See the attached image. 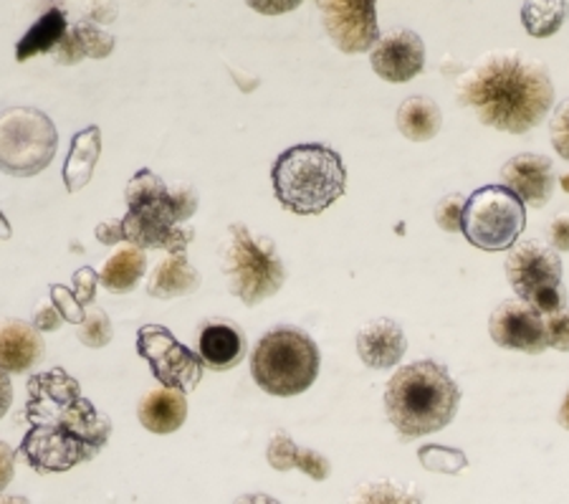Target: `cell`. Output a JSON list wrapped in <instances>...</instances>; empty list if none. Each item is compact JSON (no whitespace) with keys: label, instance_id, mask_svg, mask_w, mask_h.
I'll use <instances>...</instances> for the list:
<instances>
[{"label":"cell","instance_id":"1","mask_svg":"<svg viewBox=\"0 0 569 504\" xmlns=\"http://www.w3.org/2000/svg\"><path fill=\"white\" fill-rule=\"evenodd\" d=\"M26 416L31 421L18 456L36 472H67L102 452L112 434L104 414L81 396L79 383L63 370L36 375Z\"/></svg>","mask_w":569,"mask_h":504},{"label":"cell","instance_id":"2","mask_svg":"<svg viewBox=\"0 0 569 504\" xmlns=\"http://www.w3.org/2000/svg\"><path fill=\"white\" fill-rule=\"evenodd\" d=\"M458 105L473 109L486 127L525 135L555 105V85L545 63L519 51H491L458 79Z\"/></svg>","mask_w":569,"mask_h":504},{"label":"cell","instance_id":"3","mask_svg":"<svg viewBox=\"0 0 569 504\" xmlns=\"http://www.w3.org/2000/svg\"><path fill=\"white\" fill-rule=\"evenodd\" d=\"M198 196L188 186L168 188L150 168L134 172L127 182V214L122 218L124 238L140 249H162L186 254L192 228L182 224L196 214Z\"/></svg>","mask_w":569,"mask_h":504},{"label":"cell","instance_id":"4","mask_svg":"<svg viewBox=\"0 0 569 504\" xmlns=\"http://www.w3.org/2000/svg\"><path fill=\"white\" fill-rule=\"evenodd\" d=\"M382 403L402 442H412L451 424L461 406V388L440 363L418 360L392 375Z\"/></svg>","mask_w":569,"mask_h":504},{"label":"cell","instance_id":"5","mask_svg":"<svg viewBox=\"0 0 569 504\" xmlns=\"http://www.w3.org/2000/svg\"><path fill=\"white\" fill-rule=\"evenodd\" d=\"M273 194L297 216H319L347 190V168L339 152L319 142L293 145L271 168Z\"/></svg>","mask_w":569,"mask_h":504},{"label":"cell","instance_id":"6","mask_svg":"<svg viewBox=\"0 0 569 504\" xmlns=\"http://www.w3.org/2000/svg\"><path fill=\"white\" fill-rule=\"evenodd\" d=\"M321 355L317 343L297 327L266 333L251 355L256 386L277 398H291L315 386Z\"/></svg>","mask_w":569,"mask_h":504},{"label":"cell","instance_id":"7","mask_svg":"<svg viewBox=\"0 0 569 504\" xmlns=\"http://www.w3.org/2000/svg\"><path fill=\"white\" fill-rule=\"evenodd\" d=\"M220 267H223L228 289L246 307L279 295L287 281V267L279 259L271 238L256 236L249 226H228L220 246Z\"/></svg>","mask_w":569,"mask_h":504},{"label":"cell","instance_id":"8","mask_svg":"<svg viewBox=\"0 0 569 504\" xmlns=\"http://www.w3.org/2000/svg\"><path fill=\"white\" fill-rule=\"evenodd\" d=\"M527 228V206L507 186H486L466 198L461 231L481 251H509Z\"/></svg>","mask_w":569,"mask_h":504},{"label":"cell","instance_id":"9","mask_svg":"<svg viewBox=\"0 0 569 504\" xmlns=\"http://www.w3.org/2000/svg\"><path fill=\"white\" fill-rule=\"evenodd\" d=\"M57 145V127L39 109H8L0 115V170L8 176H39L51 165Z\"/></svg>","mask_w":569,"mask_h":504},{"label":"cell","instance_id":"10","mask_svg":"<svg viewBox=\"0 0 569 504\" xmlns=\"http://www.w3.org/2000/svg\"><path fill=\"white\" fill-rule=\"evenodd\" d=\"M503 271L519 299L529 302L539 315L567 307L562 259L552 246L541 241H517L507 254Z\"/></svg>","mask_w":569,"mask_h":504},{"label":"cell","instance_id":"11","mask_svg":"<svg viewBox=\"0 0 569 504\" xmlns=\"http://www.w3.org/2000/svg\"><path fill=\"white\" fill-rule=\"evenodd\" d=\"M137 350L150 363L152 375L162 386L190 393L198 388L200 378H203V360H200V355L178 343L168 327H142L140 337H137Z\"/></svg>","mask_w":569,"mask_h":504},{"label":"cell","instance_id":"12","mask_svg":"<svg viewBox=\"0 0 569 504\" xmlns=\"http://www.w3.org/2000/svg\"><path fill=\"white\" fill-rule=\"evenodd\" d=\"M321 23L342 53H365L380 39L378 0H317Z\"/></svg>","mask_w":569,"mask_h":504},{"label":"cell","instance_id":"13","mask_svg":"<svg viewBox=\"0 0 569 504\" xmlns=\"http://www.w3.org/2000/svg\"><path fill=\"white\" fill-rule=\"evenodd\" d=\"M491 340L507 350L541 355L547 350L545 317L525 299H507L489 319Z\"/></svg>","mask_w":569,"mask_h":504},{"label":"cell","instance_id":"14","mask_svg":"<svg viewBox=\"0 0 569 504\" xmlns=\"http://www.w3.org/2000/svg\"><path fill=\"white\" fill-rule=\"evenodd\" d=\"M370 63L380 79L406 85L426 69V43L410 29L390 31L372 43Z\"/></svg>","mask_w":569,"mask_h":504},{"label":"cell","instance_id":"15","mask_svg":"<svg viewBox=\"0 0 569 504\" xmlns=\"http://www.w3.org/2000/svg\"><path fill=\"white\" fill-rule=\"evenodd\" d=\"M501 182L525 200V206L529 204L539 208L547 206L555 194L557 170L552 160L545 158V155L521 152L503 162Z\"/></svg>","mask_w":569,"mask_h":504},{"label":"cell","instance_id":"16","mask_svg":"<svg viewBox=\"0 0 569 504\" xmlns=\"http://www.w3.org/2000/svg\"><path fill=\"white\" fill-rule=\"evenodd\" d=\"M408 353L406 333L398 323H392L388 317H378L372 323H367L357 333V355L375 370H388L392 365L402 360V355Z\"/></svg>","mask_w":569,"mask_h":504},{"label":"cell","instance_id":"17","mask_svg":"<svg viewBox=\"0 0 569 504\" xmlns=\"http://www.w3.org/2000/svg\"><path fill=\"white\" fill-rule=\"evenodd\" d=\"M198 355L210 370H231L246 355V337L228 319H208L200 327Z\"/></svg>","mask_w":569,"mask_h":504},{"label":"cell","instance_id":"18","mask_svg":"<svg viewBox=\"0 0 569 504\" xmlns=\"http://www.w3.org/2000/svg\"><path fill=\"white\" fill-rule=\"evenodd\" d=\"M43 357V340L39 329L6 319L0 323V368L8 373H26Z\"/></svg>","mask_w":569,"mask_h":504},{"label":"cell","instance_id":"19","mask_svg":"<svg viewBox=\"0 0 569 504\" xmlns=\"http://www.w3.org/2000/svg\"><path fill=\"white\" fill-rule=\"evenodd\" d=\"M266 459H269L273 470H301L315 482H325L329 480V474H332V464H329L325 454L315 452V448L297 446L287 431H277V434L271 436L269 448H266Z\"/></svg>","mask_w":569,"mask_h":504},{"label":"cell","instance_id":"20","mask_svg":"<svg viewBox=\"0 0 569 504\" xmlns=\"http://www.w3.org/2000/svg\"><path fill=\"white\" fill-rule=\"evenodd\" d=\"M188 418V401L186 393L162 386L158 391L147 393L140 403V424L152 431V434H172Z\"/></svg>","mask_w":569,"mask_h":504},{"label":"cell","instance_id":"21","mask_svg":"<svg viewBox=\"0 0 569 504\" xmlns=\"http://www.w3.org/2000/svg\"><path fill=\"white\" fill-rule=\"evenodd\" d=\"M99 155H102V132H99V127H87V130L73 135L69 158L63 165V182H67L69 194H77L91 180Z\"/></svg>","mask_w":569,"mask_h":504},{"label":"cell","instance_id":"22","mask_svg":"<svg viewBox=\"0 0 569 504\" xmlns=\"http://www.w3.org/2000/svg\"><path fill=\"white\" fill-rule=\"evenodd\" d=\"M200 287L198 271L190 267L186 254H170L168 259L154 267L150 281H147V291L154 299H172L192 295Z\"/></svg>","mask_w":569,"mask_h":504},{"label":"cell","instance_id":"23","mask_svg":"<svg viewBox=\"0 0 569 504\" xmlns=\"http://www.w3.org/2000/svg\"><path fill=\"white\" fill-rule=\"evenodd\" d=\"M395 122H398V130L406 140L428 142L443 127V115L430 97H410L398 107Z\"/></svg>","mask_w":569,"mask_h":504},{"label":"cell","instance_id":"24","mask_svg":"<svg viewBox=\"0 0 569 504\" xmlns=\"http://www.w3.org/2000/svg\"><path fill=\"white\" fill-rule=\"evenodd\" d=\"M67 13L59 11V8H51V11H46L39 21L31 26L29 33L16 43V59L29 61L31 57H39V53L53 51L61 43L63 36H67Z\"/></svg>","mask_w":569,"mask_h":504},{"label":"cell","instance_id":"25","mask_svg":"<svg viewBox=\"0 0 569 504\" xmlns=\"http://www.w3.org/2000/svg\"><path fill=\"white\" fill-rule=\"evenodd\" d=\"M147 269V259L140 246H127V249L117 251L112 259L104 264L102 274H99V281L102 287L114 291V295H127V291L134 289V284Z\"/></svg>","mask_w":569,"mask_h":504},{"label":"cell","instance_id":"26","mask_svg":"<svg viewBox=\"0 0 569 504\" xmlns=\"http://www.w3.org/2000/svg\"><path fill=\"white\" fill-rule=\"evenodd\" d=\"M569 18L567 0H525L521 6V23L535 39L555 36Z\"/></svg>","mask_w":569,"mask_h":504},{"label":"cell","instance_id":"27","mask_svg":"<svg viewBox=\"0 0 569 504\" xmlns=\"http://www.w3.org/2000/svg\"><path fill=\"white\" fill-rule=\"evenodd\" d=\"M420 464L436 474H458L468 466V459L458 448L446 446H426L420 448Z\"/></svg>","mask_w":569,"mask_h":504},{"label":"cell","instance_id":"28","mask_svg":"<svg viewBox=\"0 0 569 504\" xmlns=\"http://www.w3.org/2000/svg\"><path fill=\"white\" fill-rule=\"evenodd\" d=\"M79 340L89 347H104L112 340V325H109L104 309H91L89 315L81 319Z\"/></svg>","mask_w":569,"mask_h":504},{"label":"cell","instance_id":"29","mask_svg":"<svg viewBox=\"0 0 569 504\" xmlns=\"http://www.w3.org/2000/svg\"><path fill=\"white\" fill-rule=\"evenodd\" d=\"M463 206H466L463 194H448L446 198H440L438 206H436V214H433L438 228H443L446 234L461 231Z\"/></svg>","mask_w":569,"mask_h":504},{"label":"cell","instance_id":"30","mask_svg":"<svg viewBox=\"0 0 569 504\" xmlns=\"http://www.w3.org/2000/svg\"><path fill=\"white\" fill-rule=\"evenodd\" d=\"M360 502H420L423 497L420 494H410L408 490L395 487L390 482H372L365 484L362 490H357V497Z\"/></svg>","mask_w":569,"mask_h":504},{"label":"cell","instance_id":"31","mask_svg":"<svg viewBox=\"0 0 569 504\" xmlns=\"http://www.w3.org/2000/svg\"><path fill=\"white\" fill-rule=\"evenodd\" d=\"M541 317H545L547 345L555 347L559 353H569V307L549 312V315Z\"/></svg>","mask_w":569,"mask_h":504},{"label":"cell","instance_id":"32","mask_svg":"<svg viewBox=\"0 0 569 504\" xmlns=\"http://www.w3.org/2000/svg\"><path fill=\"white\" fill-rule=\"evenodd\" d=\"M73 31H77L81 46H84V53H87V57L102 59V57H109V53H112V49H114V39H112V36H109V33L91 29L89 23H79L77 29H73Z\"/></svg>","mask_w":569,"mask_h":504},{"label":"cell","instance_id":"33","mask_svg":"<svg viewBox=\"0 0 569 504\" xmlns=\"http://www.w3.org/2000/svg\"><path fill=\"white\" fill-rule=\"evenodd\" d=\"M549 137H552L555 150L569 162V99L559 105L552 119H549Z\"/></svg>","mask_w":569,"mask_h":504},{"label":"cell","instance_id":"34","mask_svg":"<svg viewBox=\"0 0 569 504\" xmlns=\"http://www.w3.org/2000/svg\"><path fill=\"white\" fill-rule=\"evenodd\" d=\"M51 295H53V305H57V309L61 312V317L69 319L73 325H81V319L87 317V312H84V305L77 299V295L63 287H57V284L51 287Z\"/></svg>","mask_w":569,"mask_h":504},{"label":"cell","instance_id":"35","mask_svg":"<svg viewBox=\"0 0 569 504\" xmlns=\"http://www.w3.org/2000/svg\"><path fill=\"white\" fill-rule=\"evenodd\" d=\"M97 284H99V277L94 274V269L84 267V269H79L77 274H73V295H77L81 305H89V302L94 299Z\"/></svg>","mask_w":569,"mask_h":504},{"label":"cell","instance_id":"36","mask_svg":"<svg viewBox=\"0 0 569 504\" xmlns=\"http://www.w3.org/2000/svg\"><path fill=\"white\" fill-rule=\"evenodd\" d=\"M256 13L263 16H281V13H291L305 3V0H246Z\"/></svg>","mask_w":569,"mask_h":504},{"label":"cell","instance_id":"37","mask_svg":"<svg viewBox=\"0 0 569 504\" xmlns=\"http://www.w3.org/2000/svg\"><path fill=\"white\" fill-rule=\"evenodd\" d=\"M549 241H552L555 251H569V214H559L552 224L547 228Z\"/></svg>","mask_w":569,"mask_h":504},{"label":"cell","instance_id":"38","mask_svg":"<svg viewBox=\"0 0 569 504\" xmlns=\"http://www.w3.org/2000/svg\"><path fill=\"white\" fill-rule=\"evenodd\" d=\"M97 238L102 244H117L124 238V224L122 218H114V221H104L102 226H97Z\"/></svg>","mask_w":569,"mask_h":504},{"label":"cell","instance_id":"39","mask_svg":"<svg viewBox=\"0 0 569 504\" xmlns=\"http://www.w3.org/2000/svg\"><path fill=\"white\" fill-rule=\"evenodd\" d=\"M13 462H16L13 452L0 442V492H3L13 480Z\"/></svg>","mask_w":569,"mask_h":504},{"label":"cell","instance_id":"40","mask_svg":"<svg viewBox=\"0 0 569 504\" xmlns=\"http://www.w3.org/2000/svg\"><path fill=\"white\" fill-rule=\"evenodd\" d=\"M59 325H61V312L57 307H46L36 312V329H41V333L57 329Z\"/></svg>","mask_w":569,"mask_h":504},{"label":"cell","instance_id":"41","mask_svg":"<svg viewBox=\"0 0 569 504\" xmlns=\"http://www.w3.org/2000/svg\"><path fill=\"white\" fill-rule=\"evenodd\" d=\"M11 401H13L11 375H8V370L0 368V418L8 414V408H11Z\"/></svg>","mask_w":569,"mask_h":504},{"label":"cell","instance_id":"42","mask_svg":"<svg viewBox=\"0 0 569 504\" xmlns=\"http://www.w3.org/2000/svg\"><path fill=\"white\" fill-rule=\"evenodd\" d=\"M557 421H559V426L569 431V391H567V396H565V401H562V406H559Z\"/></svg>","mask_w":569,"mask_h":504},{"label":"cell","instance_id":"43","mask_svg":"<svg viewBox=\"0 0 569 504\" xmlns=\"http://www.w3.org/2000/svg\"><path fill=\"white\" fill-rule=\"evenodd\" d=\"M11 238V224L6 221V216L0 214V241H8Z\"/></svg>","mask_w":569,"mask_h":504}]
</instances>
